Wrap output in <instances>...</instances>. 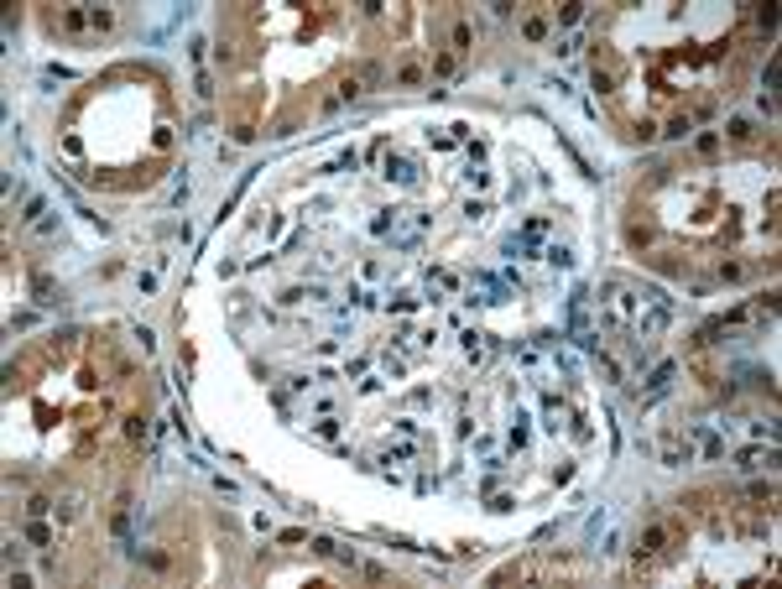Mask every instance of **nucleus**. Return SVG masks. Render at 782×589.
I'll list each match as a JSON object with an SVG mask.
<instances>
[{"instance_id": "f03ea898", "label": "nucleus", "mask_w": 782, "mask_h": 589, "mask_svg": "<svg viewBox=\"0 0 782 589\" xmlns=\"http://www.w3.org/2000/svg\"><path fill=\"white\" fill-rule=\"evenodd\" d=\"M397 83H407V89H412V83H423V63H417V58H407L402 68H397Z\"/></svg>"}, {"instance_id": "7ed1b4c3", "label": "nucleus", "mask_w": 782, "mask_h": 589, "mask_svg": "<svg viewBox=\"0 0 782 589\" xmlns=\"http://www.w3.org/2000/svg\"><path fill=\"white\" fill-rule=\"evenodd\" d=\"M730 141H756V126L751 120H730Z\"/></svg>"}, {"instance_id": "f257e3e1", "label": "nucleus", "mask_w": 782, "mask_h": 589, "mask_svg": "<svg viewBox=\"0 0 782 589\" xmlns=\"http://www.w3.org/2000/svg\"><path fill=\"white\" fill-rule=\"evenodd\" d=\"M668 537H673V527H668V521H652V527H647V537H641V553H663V548H668Z\"/></svg>"}]
</instances>
